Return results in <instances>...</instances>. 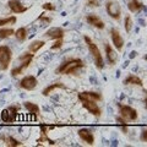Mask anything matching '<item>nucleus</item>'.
Returning <instances> with one entry per match:
<instances>
[{"mask_svg":"<svg viewBox=\"0 0 147 147\" xmlns=\"http://www.w3.org/2000/svg\"><path fill=\"white\" fill-rule=\"evenodd\" d=\"M86 67V63L80 58L71 57L65 59L61 64H59L57 69L54 70L55 75H79V74Z\"/></svg>","mask_w":147,"mask_h":147,"instance_id":"1","label":"nucleus"},{"mask_svg":"<svg viewBox=\"0 0 147 147\" xmlns=\"http://www.w3.org/2000/svg\"><path fill=\"white\" fill-rule=\"evenodd\" d=\"M84 40L86 43L87 49H88V53L91 54L92 59H93L94 66L97 67L98 70H103L104 66H105V61H104V57H103L102 52H100L99 47L97 45V43H96L94 40L87 34L84 36Z\"/></svg>","mask_w":147,"mask_h":147,"instance_id":"2","label":"nucleus"},{"mask_svg":"<svg viewBox=\"0 0 147 147\" xmlns=\"http://www.w3.org/2000/svg\"><path fill=\"white\" fill-rule=\"evenodd\" d=\"M34 55L36 54L28 52V50H26V52L22 53L20 57L17 58L16 64L11 67L10 75L12 77H17V76L22 75V74H24L27 69L31 66V64H32V61H33V59H34Z\"/></svg>","mask_w":147,"mask_h":147,"instance_id":"3","label":"nucleus"},{"mask_svg":"<svg viewBox=\"0 0 147 147\" xmlns=\"http://www.w3.org/2000/svg\"><path fill=\"white\" fill-rule=\"evenodd\" d=\"M117 108H118L119 117H121L125 121L135 123L136 120H139V112L134 107L124 103H117Z\"/></svg>","mask_w":147,"mask_h":147,"instance_id":"4","label":"nucleus"},{"mask_svg":"<svg viewBox=\"0 0 147 147\" xmlns=\"http://www.w3.org/2000/svg\"><path fill=\"white\" fill-rule=\"evenodd\" d=\"M12 50L11 48L6 44H0V70L6 71L9 70V67L11 65L12 61Z\"/></svg>","mask_w":147,"mask_h":147,"instance_id":"5","label":"nucleus"},{"mask_svg":"<svg viewBox=\"0 0 147 147\" xmlns=\"http://www.w3.org/2000/svg\"><path fill=\"white\" fill-rule=\"evenodd\" d=\"M105 12L107 15L114 21H120L123 16V10L121 5L119 4L117 0H107L105 1Z\"/></svg>","mask_w":147,"mask_h":147,"instance_id":"6","label":"nucleus"},{"mask_svg":"<svg viewBox=\"0 0 147 147\" xmlns=\"http://www.w3.org/2000/svg\"><path fill=\"white\" fill-rule=\"evenodd\" d=\"M103 47H104V55H103L104 61H107V64L110 67L115 66L119 60V54L117 52V49L114 48L112 44H109L107 42L103 44Z\"/></svg>","mask_w":147,"mask_h":147,"instance_id":"7","label":"nucleus"},{"mask_svg":"<svg viewBox=\"0 0 147 147\" xmlns=\"http://www.w3.org/2000/svg\"><path fill=\"white\" fill-rule=\"evenodd\" d=\"M109 36H110V39H112V45L117 49V52L118 53L123 52L124 45H125V39H124V37L121 36L120 31H119L117 27H112L109 31Z\"/></svg>","mask_w":147,"mask_h":147,"instance_id":"8","label":"nucleus"},{"mask_svg":"<svg viewBox=\"0 0 147 147\" xmlns=\"http://www.w3.org/2000/svg\"><path fill=\"white\" fill-rule=\"evenodd\" d=\"M17 86L24 91H34L38 86V79L34 75H26L17 82Z\"/></svg>","mask_w":147,"mask_h":147,"instance_id":"9","label":"nucleus"},{"mask_svg":"<svg viewBox=\"0 0 147 147\" xmlns=\"http://www.w3.org/2000/svg\"><path fill=\"white\" fill-rule=\"evenodd\" d=\"M81 105L82 108L86 109L91 115H93L94 118H100L102 117V108L98 105V102L96 100H90V99H84L81 100Z\"/></svg>","mask_w":147,"mask_h":147,"instance_id":"10","label":"nucleus"},{"mask_svg":"<svg viewBox=\"0 0 147 147\" xmlns=\"http://www.w3.org/2000/svg\"><path fill=\"white\" fill-rule=\"evenodd\" d=\"M77 136L80 137L82 142H85L87 146H93L96 142V136L94 132L88 127H80L77 130Z\"/></svg>","mask_w":147,"mask_h":147,"instance_id":"11","label":"nucleus"},{"mask_svg":"<svg viewBox=\"0 0 147 147\" xmlns=\"http://www.w3.org/2000/svg\"><path fill=\"white\" fill-rule=\"evenodd\" d=\"M85 21H86L87 25H90L91 27L97 28L99 31H102V30L105 28V22L97 15V13H94V12H91V13H87V15H85Z\"/></svg>","mask_w":147,"mask_h":147,"instance_id":"12","label":"nucleus"},{"mask_svg":"<svg viewBox=\"0 0 147 147\" xmlns=\"http://www.w3.org/2000/svg\"><path fill=\"white\" fill-rule=\"evenodd\" d=\"M66 34V31L63 27H49L43 33V37H45L49 40H57V39H64Z\"/></svg>","mask_w":147,"mask_h":147,"instance_id":"13","label":"nucleus"},{"mask_svg":"<svg viewBox=\"0 0 147 147\" xmlns=\"http://www.w3.org/2000/svg\"><path fill=\"white\" fill-rule=\"evenodd\" d=\"M7 7L12 13L15 15H20V13H25L26 11H28L30 6H26L21 0H7Z\"/></svg>","mask_w":147,"mask_h":147,"instance_id":"14","label":"nucleus"},{"mask_svg":"<svg viewBox=\"0 0 147 147\" xmlns=\"http://www.w3.org/2000/svg\"><path fill=\"white\" fill-rule=\"evenodd\" d=\"M77 99L84 100V99H90V100H96V102H102L103 100V94L97 91H81L77 93Z\"/></svg>","mask_w":147,"mask_h":147,"instance_id":"15","label":"nucleus"},{"mask_svg":"<svg viewBox=\"0 0 147 147\" xmlns=\"http://www.w3.org/2000/svg\"><path fill=\"white\" fill-rule=\"evenodd\" d=\"M22 104H24V108L28 112V114L34 119V120H37V119L39 118V115H40V107L37 103L32 102V100H25Z\"/></svg>","mask_w":147,"mask_h":147,"instance_id":"16","label":"nucleus"},{"mask_svg":"<svg viewBox=\"0 0 147 147\" xmlns=\"http://www.w3.org/2000/svg\"><path fill=\"white\" fill-rule=\"evenodd\" d=\"M124 86H134V87H144V80L139 75L135 74H127L125 79L123 80Z\"/></svg>","mask_w":147,"mask_h":147,"instance_id":"17","label":"nucleus"},{"mask_svg":"<svg viewBox=\"0 0 147 147\" xmlns=\"http://www.w3.org/2000/svg\"><path fill=\"white\" fill-rule=\"evenodd\" d=\"M67 87L65 86V84H63L60 81H57V82H53V84H50L48 86H45L44 88L42 90V94L44 97H49L52 93H54L55 91L58 90H66Z\"/></svg>","mask_w":147,"mask_h":147,"instance_id":"18","label":"nucleus"},{"mask_svg":"<svg viewBox=\"0 0 147 147\" xmlns=\"http://www.w3.org/2000/svg\"><path fill=\"white\" fill-rule=\"evenodd\" d=\"M1 140L5 144V146L7 147H20V146H24V142L20 141L16 137H13L11 135H4L1 136Z\"/></svg>","mask_w":147,"mask_h":147,"instance_id":"19","label":"nucleus"},{"mask_svg":"<svg viewBox=\"0 0 147 147\" xmlns=\"http://www.w3.org/2000/svg\"><path fill=\"white\" fill-rule=\"evenodd\" d=\"M13 37L16 38L17 42L24 43L28 38V28L27 27H18L17 30H15V33H13Z\"/></svg>","mask_w":147,"mask_h":147,"instance_id":"20","label":"nucleus"},{"mask_svg":"<svg viewBox=\"0 0 147 147\" xmlns=\"http://www.w3.org/2000/svg\"><path fill=\"white\" fill-rule=\"evenodd\" d=\"M127 9L131 13H137L141 10H144L145 5L142 1H140V0H130V1L127 3Z\"/></svg>","mask_w":147,"mask_h":147,"instance_id":"21","label":"nucleus"},{"mask_svg":"<svg viewBox=\"0 0 147 147\" xmlns=\"http://www.w3.org/2000/svg\"><path fill=\"white\" fill-rule=\"evenodd\" d=\"M45 44H47L45 40H43V39H36V40H33V42H31V44L28 45L27 50L31 52V53H33V54H36V53H38Z\"/></svg>","mask_w":147,"mask_h":147,"instance_id":"22","label":"nucleus"},{"mask_svg":"<svg viewBox=\"0 0 147 147\" xmlns=\"http://www.w3.org/2000/svg\"><path fill=\"white\" fill-rule=\"evenodd\" d=\"M6 108H7V112H9V123L13 124L18 117V113H20V107H18V105H15V104H11Z\"/></svg>","mask_w":147,"mask_h":147,"instance_id":"23","label":"nucleus"},{"mask_svg":"<svg viewBox=\"0 0 147 147\" xmlns=\"http://www.w3.org/2000/svg\"><path fill=\"white\" fill-rule=\"evenodd\" d=\"M17 22V17L15 15L0 17V27H11Z\"/></svg>","mask_w":147,"mask_h":147,"instance_id":"24","label":"nucleus"},{"mask_svg":"<svg viewBox=\"0 0 147 147\" xmlns=\"http://www.w3.org/2000/svg\"><path fill=\"white\" fill-rule=\"evenodd\" d=\"M115 123H117V126L120 129V131L123 132V134H129V130H130V126H129V123L125 121L121 117H117L115 118Z\"/></svg>","mask_w":147,"mask_h":147,"instance_id":"25","label":"nucleus"},{"mask_svg":"<svg viewBox=\"0 0 147 147\" xmlns=\"http://www.w3.org/2000/svg\"><path fill=\"white\" fill-rule=\"evenodd\" d=\"M15 30L11 27H0V40H5L13 36Z\"/></svg>","mask_w":147,"mask_h":147,"instance_id":"26","label":"nucleus"},{"mask_svg":"<svg viewBox=\"0 0 147 147\" xmlns=\"http://www.w3.org/2000/svg\"><path fill=\"white\" fill-rule=\"evenodd\" d=\"M132 27H134V21H132L131 15L127 13V15H125V17H124V30H125V32L129 34L132 31Z\"/></svg>","mask_w":147,"mask_h":147,"instance_id":"27","label":"nucleus"},{"mask_svg":"<svg viewBox=\"0 0 147 147\" xmlns=\"http://www.w3.org/2000/svg\"><path fill=\"white\" fill-rule=\"evenodd\" d=\"M36 21L40 22V24H42V26H49V25L53 22V18L49 17V16H47V15H45V13L43 12V13H40V15L37 17Z\"/></svg>","mask_w":147,"mask_h":147,"instance_id":"28","label":"nucleus"},{"mask_svg":"<svg viewBox=\"0 0 147 147\" xmlns=\"http://www.w3.org/2000/svg\"><path fill=\"white\" fill-rule=\"evenodd\" d=\"M64 45V39H57L54 43L50 45V50H60Z\"/></svg>","mask_w":147,"mask_h":147,"instance_id":"29","label":"nucleus"},{"mask_svg":"<svg viewBox=\"0 0 147 147\" xmlns=\"http://www.w3.org/2000/svg\"><path fill=\"white\" fill-rule=\"evenodd\" d=\"M86 6L90 9H96L100 6V0H86Z\"/></svg>","mask_w":147,"mask_h":147,"instance_id":"30","label":"nucleus"},{"mask_svg":"<svg viewBox=\"0 0 147 147\" xmlns=\"http://www.w3.org/2000/svg\"><path fill=\"white\" fill-rule=\"evenodd\" d=\"M42 9L44 11H52V12H54V11H57V6L54 5L53 3H44L43 5H42Z\"/></svg>","mask_w":147,"mask_h":147,"instance_id":"31","label":"nucleus"},{"mask_svg":"<svg viewBox=\"0 0 147 147\" xmlns=\"http://www.w3.org/2000/svg\"><path fill=\"white\" fill-rule=\"evenodd\" d=\"M0 119H1V121H4V123H9V112H7V108H4L1 110Z\"/></svg>","mask_w":147,"mask_h":147,"instance_id":"32","label":"nucleus"},{"mask_svg":"<svg viewBox=\"0 0 147 147\" xmlns=\"http://www.w3.org/2000/svg\"><path fill=\"white\" fill-rule=\"evenodd\" d=\"M140 141L141 142H146L147 141V129L146 127H142L141 135H140Z\"/></svg>","mask_w":147,"mask_h":147,"instance_id":"33","label":"nucleus"},{"mask_svg":"<svg viewBox=\"0 0 147 147\" xmlns=\"http://www.w3.org/2000/svg\"><path fill=\"white\" fill-rule=\"evenodd\" d=\"M136 54H137L136 52H132V53H131V58H134V57H136Z\"/></svg>","mask_w":147,"mask_h":147,"instance_id":"34","label":"nucleus"}]
</instances>
